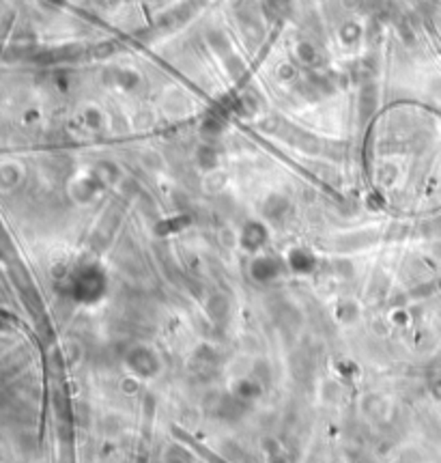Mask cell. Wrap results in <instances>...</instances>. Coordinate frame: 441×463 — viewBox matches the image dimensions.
Returning a JSON list of instances; mask_svg holds the SVG:
<instances>
[{
  "label": "cell",
  "mask_w": 441,
  "mask_h": 463,
  "mask_svg": "<svg viewBox=\"0 0 441 463\" xmlns=\"http://www.w3.org/2000/svg\"><path fill=\"white\" fill-rule=\"evenodd\" d=\"M164 463H194L192 453L181 444H170L164 451Z\"/></svg>",
  "instance_id": "obj_2"
},
{
  "label": "cell",
  "mask_w": 441,
  "mask_h": 463,
  "mask_svg": "<svg viewBox=\"0 0 441 463\" xmlns=\"http://www.w3.org/2000/svg\"><path fill=\"white\" fill-rule=\"evenodd\" d=\"M269 463H289L280 453H273V455H269Z\"/></svg>",
  "instance_id": "obj_4"
},
{
  "label": "cell",
  "mask_w": 441,
  "mask_h": 463,
  "mask_svg": "<svg viewBox=\"0 0 441 463\" xmlns=\"http://www.w3.org/2000/svg\"><path fill=\"white\" fill-rule=\"evenodd\" d=\"M127 364L132 366V371H136L138 375L151 377L157 373V358L153 351L144 349V347H136L127 354Z\"/></svg>",
  "instance_id": "obj_1"
},
{
  "label": "cell",
  "mask_w": 441,
  "mask_h": 463,
  "mask_svg": "<svg viewBox=\"0 0 441 463\" xmlns=\"http://www.w3.org/2000/svg\"><path fill=\"white\" fill-rule=\"evenodd\" d=\"M209 313L214 319H222L228 313V300L224 295H214L209 300Z\"/></svg>",
  "instance_id": "obj_3"
}]
</instances>
